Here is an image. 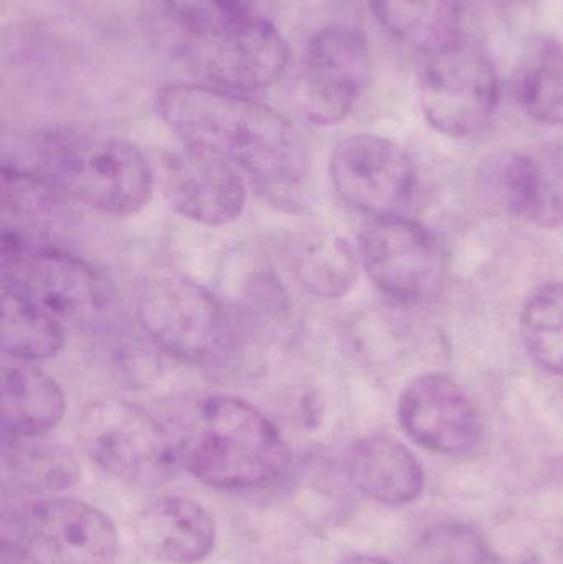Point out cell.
I'll list each match as a JSON object with an SVG mask.
<instances>
[{"label":"cell","mask_w":563,"mask_h":564,"mask_svg":"<svg viewBox=\"0 0 563 564\" xmlns=\"http://www.w3.org/2000/svg\"><path fill=\"white\" fill-rule=\"evenodd\" d=\"M343 564H392L387 560L377 558V556L356 555L347 558Z\"/></svg>","instance_id":"cell-27"},{"label":"cell","mask_w":563,"mask_h":564,"mask_svg":"<svg viewBox=\"0 0 563 564\" xmlns=\"http://www.w3.org/2000/svg\"><path fill=\"white\" fill-rule=\"evenodd\" d=\"M162 121L188 148L210 152L274 188H294L310 174L303 134L268 106L220 88L171 83L155 96Z\"/></svg>","instance_id":"cell-1"},{"label":"cell","mask_w":563,"mask_h":564,"mask_svg":"<svg viewBox=\"0 0 563 564\" xmlns=\"http://www.w3.org/2000/svg\"><path fill=\"white\" fill-rule=\"evenodd\" d=\"M372 55L360 30L329 25L307 40L296 82V106L306 121L336 124L369 86Z\"/></svg>","instance_id":"cell-7"},{"label":"cell","mask_w":563,"mask_h":564,"mask_svg":"<svg viewBox=\"0 0 563 564\" xmlns=\"http://www.w3.org/2000/svg\"><path fill=\"white\" fill-rule=\"evenodd\" d=\"M420 108L429 124L450 138L481 131L499 101V79L489 56L465 40L430 56L419 79Z\"/></svg>","instance_id":"cell-8"},{"label":"cell","mask_w":563,"mask_h":564,"mask_svg":"<svg viewBox=\"0 0 563 564\" xmlns=\"http://www.w3.org/2000/svg\"><path fill=\"white\" fill-rule=\"evenodd\" d=\"M496 185L512 214L541 227L563 221V155L511 152L496 162Z\"/></svg>","instance_id":"cell-16"},{"label":"cell","mask_w":563,"mask_h":564,"mask_svg":"<svg viewBox=\"0 0 563 564\" xmlns=\"http://www.w3.org/2000/svg\"><path fill=\"white\" fill-rule=\"evenodd\" d=\"M380 25L432 56L463 42V0H369Z\"/></svg>","instance_id":"cell-20"},{"label":"cell","mask_w":563,"mask_h":564,"mask_svg":"<svg viewBox=\"0 0 563 564\" xmlns=\"http://www.w3.org/2000/svg\"><path fill=\"white\" fill-rule=\"evenodd\" d=\"M399 417L405 433L425 449L465 454L481 437V420L468 394L445 375H425L403 390Z\"/></svg>","instance_id":"cell-13"},{"label":"cell","mask_w":563,"mask_h":564,"mask_svg":"<svg viewBox=\"0 0 563 564\" xmlns=\"http://www.w3.org/2000/svg\"><path fill=\"white\" fill-rule=\"evenodd\" d=\"M164 191L177 214L207 227L237 220L247 202L234 165L188 145L165 159Z\"/></svg>","instance_id":"cell-14"},{"label":"cell","mask_w":563,"mask_h":564,"mask_svg":"<svg viewBox=\"0 0 563 564\" xmlns=\"http://www.w3.org/2000/svg\"><path fill=\"white\" fill-rule=\"evenodd\" d=\"M139 321L162 350L188 364L214 365L234 351L235 332L224 305L202 285L158 276L142 288Z\"/></svg>","instance_id":"cell-5"},{"label":"cell","mask_w":563,"mask_h":564,"mask_svg":"<svg viewBox=\"0 0 563 564\" xmlns=\"http://www.w3.org/2000/svg\"><path fill=\"white\" fill-rule=\"evenodd\" d=\"M139 549L169 564L204 562L214 552L217 529L204 507L184 497H162L134 520Z\"/></svg>","instance_id":"cell-15"},{"label":"cell","mask_w":563,"mask_h":564,"mask_svg":"<svg viewBox=\"0 0 563 564\" xmlns=\"http://www.w3.org/2000/svg\"><path fill=\"white\" fill-rule=\"evenodd\" d=\"M184 35H210L257 15V0H159Z\"/></svg>","instance_id":"cell-26"},{"label":"cell","mask_w":563,"mask_h":564,"mask_svg":"<svg viewBox=\"0 0 563 564\" xmlns=\"http://www.w3.org/2000/svg\"><path fill=\"white\" fill-rule=\"evenodd\" d=\"M78 477L79 466L69 451L36 437L3 436V486L22 492H62Z\"/></svg>","instance_id":"cell-23"},{"label":"cell","mask_w":563,"mask_h":564,"mask_svg":"<svg viewBox=\"0 0 563 564\" xmlns=\"http://www.w3.org/2000/svg\"><path fill=\"white\" fill-rule=\"evenodd\" d=\"M290 258L297 281L316 297H343L359 276V251L331 231H306L294 238Z\"/></svg>","instance_id":"cell-22"},{"label":"cell","mask_w":563,"mask_h":564,"mask_svg":"<svg viewBox=\"0 0 563 564\" xmlns=\"http://www.w3.org/2000/svg\"><path fill=\"white\" fill-rule=\"evenodd\" d=\"M516 99L522 111L544 126H563V40L538 35L519 53Z\"/></svg>","instance_id":"cell-21"},{"label":"cell","mask_w":563,"mask_h":564,"mask_svg":"<svg viewBox=\"0 0 563 564\" xmlns=\"http://www.w3.org/2000/svg\"><path fill=\"white\" fill-rule=\"evenodd\" d=\"M178 463L217 489H258L286 476L291 453L274 424L257 408L231 397L198 401L174 443Z\"/></svg>","instance_id":"cell-2"},{"label":"cell","mask_w":563,"mask_h":564,"mask_svg":"<svg viewBox=\"0 0 563 564\" xmlns=\"http://www.w3.org/2000/svg\"><path fill=\"white\" fill-rule=\"evenodd\" d=\"M79 437L101 469L129 484L162 482L178 463L174 441L161 424L128 401L89 404L79 423Z\"/></svg>","instance_id":"cell-6"},{"label":"cell","mask_w":563,"mask_h":564,"mask_svg":"<svg viewBox=\"0 0 563 564\" xmlns=\"http://www.w3.org/2000/svg\"><path fill=\"white\" fill-rule=\"evenodd\" d=\"M521 335L532 360L563 377V282L539 289L522 311Z\"/></svg>","instance_id":"cell-25"},{"label":"cell","mask_w":563,"mask_h":564,"mask_svg":"<svg viewBox=\"0 0 563 564\" xmlns=\"http://www.w3.org/2000/svg\"><path fill=\"white\" fill-rule=\"evenodd\" d=\"M3 549L32 564H112L118 533L95 507L73 499L26 503L3 517Z\"/></svg>","instance_id":"cell-4"},{"label":"cell","mask_w":563,"mask_h":564,"mask_svg":"<svg viewBox=\"0 0 563 564\" xmlns=\"http://www.w3.org/2000/svg\"><path fill=\"white\" fill-rule=\"evenodd\" d=\"M346 469L357 490L389 506L413 502L425 489V473L419 459L390 437L357 441L350 447Z\"/></svg>","instance_id":"cell-17"},{"label":"cell","mask_w":563,"mask_h":564,"mask_svg":"<svg viewBox=\"0 0 563 564\" xmlns=\"http://www.w3.org/2000/svg\"><path fill=\"white\" fill-rule=\"evenodd\" d=\"M184 39L192 68L225 91L270 88L283 76L290 56L280 30L260 15L221 32Z\"/></svg>","instance_id":"cell-11"},{"label":"cell","mask_w":563,"mask_h":564,"mask_svg":"<svg viewBox=\"0 0 563 564\" xmlns=\"http://www.w3.org/2000/svg\"><path fill=\"white\" fill-rule=\"evenodd\" d=\"M63 328L45 312L2 288V348L12 360L30 364L58 354L65 344Z\"/></svg>","instance_id":"cell-24"},{"label":"cell","mask_w":563,"mask_h":564,"mask_svg":"<svg viewBox=\"0 0 563 564\" xmlns=\"http://www.w3.org/2000/svg\"><path fill=\"white\" fill-rule=\"evenodd\" d=\"M36 171L63 194L111 215H132L154 192V175L141 151L122 141L56 129L32 139Z\"/></svg>","instance_id":"cell-3"},{"label":"cell","mask_w":563,"mask_h":564,"mask_svg":"<svg viewBox=\"0 0 563 564\" xmlns=\"http://www.w3.org/2000/svg\"><path fill=\"white\" fill-rule=\"evenodd\" d=\"M499 2H512V0H499Z\"/></svg>","instance_id":"cell-28"},{"label":"cell","mask_w":563,"mask_h":564,"mask_svg":"<svg viewBox=\"0 0 563 564\" xmlns=\"http://www.w3.org/2000/svg\"><path fill=\"white\" fill-rule=\"evenodd\" d=\"M63 414L65 397L53 378L29 361L3 365V436L42 437L62 421Z\"/></svg>","instance_id":"cell-19"},{"label":"cell","mask_w":563,"mask_h":564,"mask_svg":"<svg viewBox=\"0 0 563 564\" xmlns=\"http://www.w3.org/2000/svg\"><path fill=\"white\" fill-rule=\"evenodd\" d=\"M58 188L40 174L2 169V258L32 250L33 235L45 234L66 217Z\"/></svg>","instance_id":"cell-18"},{"label":"cell","mask_w":563,"mask_h":564,"mask_svg":"<svg viewBox=\"0 0 563 564\" xmlns=\"http://www.w3.org/2000/svg\"><path fill=\"white\" fill-rule=\"evenodd\" d=\"M359 258L373 284L402 304H423L445 281L446 260L440 241L403 217L376 218L359 238Z\"/></svg>","instance_id":"cell-9"},{"label":"cell","mask_w":563,"mask_h":564,"mask_svg":"<svg viewBox=\"0 0 563 564\" xmlns=\"http://www.w3.org/2000/svg\"><path fill=\"white\" fill-rule=\"evenodd\" d=\"M2 288L15 292L62 327L91 324L108 307V291L78 258L53 250L23 251L2 260Z\"/></svg>","instance_id":"cell-10"},{"label":"cell","mask_w":563,"mask_h":564,"mask_svg":"<svg viewBox=\"0 0 563 564\" xmlns=\"http://www.w3.org/2000/svg\"><path fill=\"white\" fill-rule=\"evenodd\" d=\"M331 181L350 207L373 218L400 217L415 191V169L402 148L386 138L350 135L334 148Z\"/></svg>","instance_id":"cell-12"}]
</instances>
